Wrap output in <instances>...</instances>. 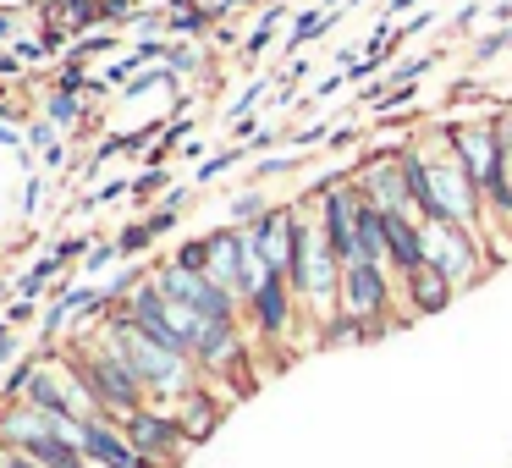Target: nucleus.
I'll list each match as a JSON object with an SVG mask.
<instances>
[{
  "label": "nucleus",
  "instance_id": "9b49d317",
  "mask_svg": "<svg viewBox=\"0 0 512 468\" xmlns=\"http://www.w3.org/2000/svg\"><path fill=\"white\" fill-rule=\"evenodd\" d=\"M402 298H408L413 314H441V309H452L457 281L446 276V270H435V265H419L413 276H402Z\"/></svg>",
  "mask_w": 512,
  "mask_h": 468
},
{
  "label": "nucleus",
  "instance_id": "37998d69",
  "mask_svg": "<svg viewBox=\"0 0 512 468\" xmlns=\"http://www.w3.org/2000/svg\"><path fill=\"white\" fill-rule=\"evenodd\" d=\"M408 6H413V0H391V12H408Z\"/></svg>",
  "mask_w": 512,
  "mask_h": 468
},
{
  "label": "nucleus",
  "instance_id": "bb28decb",
  "mask_svg": "<svg viewBox=\"0 0 512 468\" xmlns=\"http://www.w3.org/2000/svg\"><path fill=\"white\" fill-rule=\"evenodd\" d=\"M171 265H182V270H210V243H204V237H199V243H182Z\"/></svg>",
  "mask_w": 512,
  "mask_h": 468
},
{
  "label": "nucleus",
  "instance_id": "5701e85b",
  "mask_svg": "<svg viewBox=\"0 0 512 468\" xmlns=\"http://www.w3.org/2000/svg\"><path fill=\"white\" fill-rule=\"evenodd\" d=\"M166 182H171V171H160V166H149V171H138L133 177V199H155V193H166Z\"/></svg>",
  "mask_w": 512,
  "mask_h": 468
},
{
  "label": "nucleus",
  "instance_id": "c756f323",
  "mask_svg": "<svg viewBox=\"0 0 512 468\" xmlns=\"http://www.w3.org/2000/svg\"><path fill=\"white\" fill-rule=\"evenodd\" d=\"M100 17H105V28L111 23H138V6L133 0H100Z\"/></svg>",
  "mask_w": 512,
  "mask_h": 468
},
{
  "label": "nucleus",
  "instance_id": "4c0bfd02",
  "mask_svg": "<svg viewBox=\"0 0 512 468\" xmlns=\"http://www.w3.org/2000/svg\"><path fill=\"white\" fill-rule=\"evenodd\" d=\"M243 6H248V0H215L210 12H215V23H221V17H226V12H243Z\"/></svg>",
  "mask_w": 512,
  "mask_h": 468
},
{
  "label": "nucleus",
  "instance_id": "39448f33",
  "mask_svg": "<svg viewBox=\"0 0 512 468\" xmlns=\"http://www.w3.org/2000/svg\"><path fill=\"white\" fill-rule=\"evenodd\" d=\"M160 292H166L177 309H193L204 314L210 325H237V298L221 287V281H210L204 270H182V265H160L155 270Z\"/></svg>",
  "mask_w": 512,
  "mask_h": 468
},
{
  "label": "nucleus",
  "instance_id": "c9c22d12",
  "mask_svg": "<svg viewBox=\"0 0 512 468\" xmlns=\"http://www.w3.org/2000/svg\"><path fill=\"white\" fill-rule=\"evenodd\" d=\"M342 78H347V72H336V78H320V83H314V94H320V100H331V94L342 89Z\"/></svg>",
  "mask_w": 512,
  "mask_h": 468
},
{
  "label": "nucleus",
  "instance_id": "f3484780",
  "mask_svg": "<svg viewBox=\"0 0 512 468\" xmlns=\"http://www.w3.org/2000/svg\"><path fill=\"white\" fill-rule=\"evenodd\" d=\"M50 23L67 28V34H83L89 23H100V0H61V12H50Z\"/></svg>",
  "mask_w": 512,
  "mask_h": 468
},
{
  "label": "nucleus",
  "instance_id": "58836bf2",
  "mask_svg": "<svg viewBox=\"0 0 512 468\" xmlns=\"http://www.w3.org/2000/svg\"><path fill=\"white\" fill-rule=\"evenodd\" d=\"M12 72H23V61H17L12 50H0V78H12Z\"/></svg>",
  "mask_w": 512,
  "mask_h": 468
},
{
  "label": "nucleus",
  "instance_id": "b1692460",
  "mask_svg": "<svg viewBox=\"0 0 512 468\" xmlns=\"http://www.w3.org/2000/svg\"><path fill=\"white\" fill-rule=\"evenodd\" d=\"M243 155H248L243 144H237V149H221V155H210V160H204V166H199V177H193V182H215V177H221V171H232V166H237V160H243Z\"/></svg>",
  "mask_w": 512,
  "mask_h": 468
},
{
  "label": "nucleus",
  "instance_id": "f8f14e48",
  "mask_svg": "<svg viewBox=\"0 0 512 468\" xmlns=\"http://www.w3.org/2000/svg\"><path fill=\"white\" fill-rule=\"evenodd\" d=\"M177 419H182V430H188V441L199 446V441H210V435L221 430V419H226V397H215L210 386H193L188 397L177 402Z\"/></svg>",
  "mask_w": 512,
  "mask_h": 468
},
{
  "label": "nucleus",
  "instance_id": "4468645a",
  "mask_svg": "<svg viewBox=\"0 0 512 468\" xmlns=\"http://www.w3.org/2000/svg\"><path fill=\"white\" fill-rule=\"evenodd\" d=\"M248 314H254V325L265 336H281L292 325V292H287V276H265L259 281V292L248 298Z\"/></svg>",
  "mask_w": 512,
  "mask_h": 468
},
{
  "label": "nucleus",
  "instance_id": "a878e982",
  "mask_svg": "<svg viewBox=\"0 0 512 468\" xmlns=\"http://www.w3.org/2000/svg\"><path fill=\"white\" fill-rule=\"evenodd\" d=\"M111 45H116V34H111V28H105V34H100V28H94V34H83L78 45H72V56H67V61H83V56H100V50H111Z\"/></svg>",
  "mask_w": 512,
  "mask_h": 468
},
{
  "label": "nucleus",
  "instance_id": "7c9ffc66",
  "mask_svg": "<svg viewBox=\"0 0 512 468\" xmlns=\"http://www.w3.org/2000/svg\"><path fill=\"white\" fill-rule=\"evenodd\" d=\"M34 314H39L34 298H12V309H6V320H0V325H12V331H17V325H34Z\"/></svg>",
  "mask_w": 512,
  "mask_h": 468
},
{
  "label": "nucleus",
  "instance_id": "393cba45",
  "mask_svg": "<svg viewBox=\"0 0 512 468\" xmlns=\"http://www.w3.org/2000/svg\"><path fill=\"white\" fill-rule=\"evenodd\" d=\"M155 226H149V221H133V226H127V232L122 237H116V248H122V254H138V248H149V243H155Z\"/></svg>",
  "mask_w": 512,
  "mask_h": 468
},
{
  "label": "nucleus",
  "instance_id": "9d476101",
  "mask_svg": "<svg viewBox=\"0 0 512 468\" xmlns=\"http://www.w3.org/2000/svg\"><path fill=\"white\" fill-rule=\"evenodd\" d=\"M259 259H265V276H292V210H270L265 221L248 226Z\"/></svg>",
  "mask_w": 512,
  "mask_h": 468
},
{
  "label": "nucleus",
  "instance_id": "412c9836",
  "mask_svg": "<svg viewBox=\"0 0 512 468\" xmlns=\"http://www.w3.org/2000/svg\"><path fill=\"white\" fill-rule=\"evenodd\" d=\"M166 72H171V78H182V72H204V50L199 45H182V39H177V45H171V56H166Z\"/></svg>",
  "mask_w": 512,
  "mask_h": 468
},
{
  "label": "nucleus",
  "instance_id": "ea45409f",
  "mask_svg": "<svg viewBox=\"0 0 512 468\" xmlns=\"http://www.w3.org/2000/svg\"><path fill=\"white\" fill-rule=\"evenodd\" d=\"M12 34H17V17H12V12H0V45H6Z\"/></svg>",
  "mask_w": 512,
  "mask_h": 468
},
{
  "label": "nucleus",
  "instance_id": "f704fd0d",
  "mask_svg": "<svg viewBox=\"0 0 512 468\" xmlns=\"http://www.w3.org/2000/svg\"><path fill=\"white\" fill-rule=\"evenodd\" d=\"M12 353H17V331H12V325H0V364H6Z\"/></svg>",
  "mask_w": 512,
  "mask_h": 468
},
{
  "label": "nucleus",
  "instance_id": "423d86ee",
  "mask_svg": "<svg viewBox=\"0 0 512 468\" xmlns=\"http://www.w3.org/2000/svg\"><path fill=\"white\" fill-rule=\"evenodd\" d=\"M391 309V281L386 270L364 265V259H353V265H342V298H336V314H347V320H364V325H386L380 314Z\"/></svg>",
  "mask_w": 512,
  "mask_h": 468
},
{
  "label": "nucleus",
  "instance_id": "dca6fc26",
  "mask_svg": "<svg viewBox=\"0 0 512 468\" xmlns=\"http://www.w3.org/2000/svg\"><path fill=\"white\" fill-rule=\"evenodd\" d=\"M215 23V12H204V6H193V0H166V28L171 34H182V39H199L204 28Z\"/></svg>",
  "mask_w": 512,
  "mask_h": 468
},
{
  "label": "nucleus",
  "instance_id": "a19ab883",
  "mask_svg": "<svg viewBox=\"0 0 512 468\" xmlns=\"http://www.w3.org/2000/svg\"><path fill=\"white\" fill-rule=\"evenodd\" d=\"M0 468H34V463H28L23 452H6V457H0Z\"/></svg>",
  "mask_w": 512,
  "mask_h": 468
},
{
  "label": "nucleus",
  "instance_id": "2eb2a0df",
  "mask_svg": "<svg viewBox=\"0 0 512 468\" xmlns=\"http://www.w3.org/2000/svg\"><path fill=\"white\" fill-rule=\"evenodd\" d=\"M353 237H358V259L375 270H391V248H386V215L375 204H358V221H353Z\"/></svg>",
  "mask_w": 512,
  "mask_h": 468
},
{
  "label": "nucleus",
  "instance_id": "1a4fd4ad",
  "mask_svg": "<svg viewBox=\"0 0 512 468\" xmlns=\"http://www.w3.org/2000/svg\"><path fill=\"white\" fill-rule=\"evenodd\" d=\"M78 446H83V457H89V468H155L133 452V441L122 435L116 419H83Z\"/></svg>",
  "mask_w": 512,
  "mask_h": 468
},
{
  "label": "nucleus",
  "instance_id": "a211bd4d",
  "mask_svg": "<svg viewBox=\"0 0 512 468\" xmlns=\"http://www.w3.org/2000/svg\"><path fill=\"white\" fill-rule=\"evenodd\" d=\"M45 116H50L56 127H78V122H83V94L50 89V94H45Z\"/></svg>",
  "mask_w": 512,
  "mask_h": 468
},
{
  "label": "nucleus",
  "instance_id": "72a5a7b5",
  "mask_svg": "<svg viewBox=\"0 0 512 468\" xmlns=\"http://www.w3.org/2000/svg\"><path fill=\"white\" fill-rule=\"evenodd\" d=\"M122 193H133V182H100V188L89 193V204H111V199H122Z\"/></svg>",
  "mask_w": 512,
  "mask_h": 468
},
{
  "label": "nucleus",
  "instance_id": "6e6552de",
  "mask_svg": "<svg viewBox=\"0 0 512 468\" xmlns=\"http://www.w3.org/2000/svg\"><path fill=\"white\" fill-rule=\"evenodd\" d=\"M358 193L375 204L380 215H413V193H408V171H402V155H380L358 171Z\"/></svg>",
  "mask_w": 512,
  "mask_h": 468
},
{
  "label": "nucleus",
  "instance_id": "aec40b11",
  "mask_svg": "<svg viewBox=\"0 0 512 468\" xmlns=\"http://www.w3.org/2000/svg\"><path fill=\"white\" fill-rule=\"evenodd\" d=\"M331 17H336V12H325V6H314V12H303L298 23H292V45H287V50H303V45H309V39L320 34L325 23H331Z\"/></svg>",
  "mask_w": 512,
  "mask_h": 468
},
{
  "label": "nucleus",
  "instance_id": "7ed1b4c3",
  "mask_svg": "<svg viewBox=\"0 0 512 468\" xmlns=\"http://www.w3.org/2000/svg\"><path fill=\"white\" fill-rule=\"evenodd\" d=\"M204 243H210V270H204V276L221 281L232 298L248 303L259 292V281H265V259H259L248 226H221V232H210Z\"/></svg>",
  "mask_w": 512,
  "mask_h": 468
},
{
  "label": "nucleus",
  "instance_id": "ddd939ff",
  "mask_svg": "<svg viewBox=\"0 0 512 468\" xmlns=\"http://www.w3.org/2000/svg\"><path fill=\"white\" fill-rule=\"evenodd\" d=\"M386 248H391V270H402V276L430 265V254H424V221H413V215H386Z\"/></svg>",
  "mask_w": 512,
  "mask_h": 468
},
{
  "label": "nucleus",
  "instance_id": "79ce46f5",
  "mask_svg": "<svg viewBox=\"0 0 512 468\" xmlns=\"http://www.w3.org/2000/svg\"><path fill=\"white\" fill-rule=\"evenodd\" d=\"M6 452H17V446H12V435L0 430V457H6Z\"/></svg>",
  "mask_w": 512,
  "mask_h": 468
},
{
  "label": "nucleus",
  "instance_id": "6ab92c4d",
  "mask_svg": "<svg viewBox=\"0 0 512 468\" xmlns=\"http://www.w3.org/2000/svg\"><path fill=\"white\" fill-rule=\"evenodd\" d=\"M287 17V0H270L265 12H259V23H254V34H248V45H243V56H259V50L270 45V34H276V23Z\"/></svg>",
  "mask_w": 512,
  "mask_h": 468
},
{
  "label": "nucleus",
  "instance_id": "f03ea898",
  "mask_svg": "<svg viewBox=\"0 0 512 468\" xmlns=\"http://www.w3.org/2000/svg\"><path fill=\"white\" fill-rule=\"evenodd\" d=\"M72 358V369L83 375V386H89V397L100 402V413L105 419H133L138 408H149V391H144V380L133 375V369L122 364V353H116L111 342H83L78 353H67Z\"/></svg>",
  "mask_w": 512,
  "mask_h": 468
},
{
  "label": "nucleus",
  "instance_id": "473e14b6",
  "mask_svg": "<svg viewBox=\"0 0 512 468\" xmlns=\"http://www.w3.org/2000/svg\"><path fill=\"white\" fill-rule=\"evenodd\" d=\"M116 259H122V248H116V243H100V248L89 254V265H83V270H111Z\"/></svg>",
  "mask_w": 512,
  "mask_h": 468
},
{
  "label": "nucleus",
  "instance_id": "2f4dec72",
  "mask_svg": "<svg viewBox=\"0 0 512 468\" xmlns=\"http://www.w3.org/2000/svg\"><path fill=\"white\" fill-rule=\"evenodd\" d=\"M265 89H270V83H254V89H243V94H237V105H232V122H248V111H254V105L265 100Z\"/></svg>",
  "mask_w": 512,
  "mask_h": 468
},
{
  "label": "nucleus",
  "instance_id": "4be33fe9",
  "mask_svg": "<svg viewBox=\"0 0 512 468\" xmlns=\"http://www.w3.org/2000/svg\"><path fill=\"white\" fill-rule=\"evenodd\" d=\"M265 215H270L265 193H237V199H232V221L237 226H254V221H265Z\"/></svg>",
  "mask_w": 512,
  "mask_h": 468
},
{
  "label": "nucleus",
  "instance_id": "c85d7f7f",
  "mask_svg": "<svg viewBox=\"0 0 512 468\" xmlns=\"http://www.w3.org/2000/svg\"><path fill=\"white\" fill-rule=\"evenodd\" d=\"M56 133H61V127H56V122H50V116H39V122H34V127H28V144H34V149H45V155H50V149H56V144H61V138H56Z\"/></svg>",
  "mask_w": 512,
  "mask_h": 468
},
{
  "label": "nucleus",
  "instance_id": "f257e3e1",
  "mask_svg": "<svg viewBox=\"0 0 512 468\" xmlns=\"http://www.w3.org/2000/svg\"><path fill=\"white\" fill-rule=\"evenodd\" d=\"M105 342L122 353V364L144 380L149 402H160V408H166V402H182L193 386H199V380H193V369H199V364H193V358L166 353L160 342H149L127 314H111V320H105Z\"/></svg>",
  "mask_w": 512,
  "mask_h": 468
},
{
  "label": "nucleus",
  "instance_id": "20e7f679",
  "mask_svg": "<svg viewBox=\"0 0 512 468\" xmlns=\"http://www.w3.org/2000/svg\"><path fill=\"white\" fill-rule=\"evenodd\" d=\"M122 435L133 441V452L155 468H177L182 452L193 446L188 430H182V419H177V408H160V402H149L133 419H122Z\"/></svg>",
  "mask_w": 512,
  "mask_h": 468
},
{
  "label": "nucleus",
  "instance_id": "0eeeda50",
  "mask_svg": "<svg viewBox=\"0 0 512 468\" xmlns=\"http://www.w3.org/2000/svg\"><path fill=\"white\" fill-rule=\"evenodd\" d=\"M424 254H430L435 270L463 287V281H479V243L468 226H424Z\"/></svg>",
  "mask_w": 512,
  "mask_h": 468
},
{
  "label": "nucleus",
  "instance_id": "e433bc0d",
  "mask_svg": "<svg viewBox=\"0 0 512 468\" xmlns=\"http://www.w3.org/2000/svg\"><path fill=\"white\" fill-rule=\"evenodd\" d=\"M23 138H28V133H17V127L0 116V144H17V149H23Z\"/></svg>",
  "mask_w": 512,
  "mask_h": 468
},
{
  "label": "nucleus",
  "instance_id": "cd10ccee",
  "mask_svg": "<svg viewBox=\"0 0 512 468\" xmlns=\"http://www.w3.org/2000/svg\"><path fill=\"white\" fill-rule=\"evenodd\" d=\"M166 56H171V39H160V34H144V39H138V50H133L138 67H149V61H166Z\"/></svg>",
  "mask_w": 512,
  "mask_h": 468
}]
</instances>
